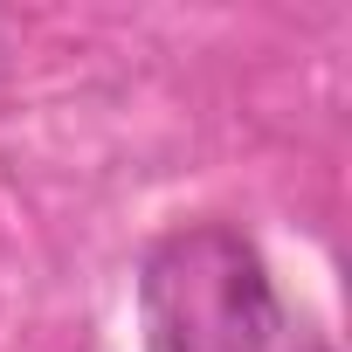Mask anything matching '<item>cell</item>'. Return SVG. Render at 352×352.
I'll use <instances>...</instances> for the list:
<instances>
[{
    "label": "cell",
    "mask_w": 352,
    "mask_h": 352,
    "mask_svg": "<svg viewBox=\"0 0 352 352\" xmlns=\"http://www.w3.org/2000/svg\"><path fill=\"white\" fill-rule=\"evenodd\" d=\"M138 352H331L235 221H180L138 263Z\"/></svg>",
    "instance_id": "obj_1"
}]
</instances>
